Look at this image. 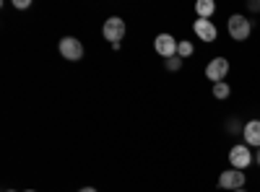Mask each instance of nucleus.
Segmentation results:
<instances>
[{
	"mask_svg": "<svg viewBox=\"0 0 260 192\" xmlns=\"http://www.w3.org/2000/svg\"><path fill=\"white\" fill-rule=\"evenodd\" d=\"M226 31L234 42H245L250 34H252V21L245 18L242 13H232L229 21H226Z\"/></svg>",
	"mask_w": 260,
	"mask_h": 192,
	"instance_id": "f257e3e1",
	"label": "nucleus"
},
{
	"mask_svg": "<svg viewBox=\"0 0 260 192\" xmlns=\"http://www.w3.org/2000/svg\"><path fill=\"white\" fill-rule=\"evenodd\" d=\"M125 21L120 16H110L104 21V26H102V36L110 42V45H122V36H125Z\"/></svg>",
	"mask_w": 260,
	"mask_h": 192,
	"instance_id": "f03ea898",
	"label": "nucleus"
},
{
	"mask_svg": "<svg viewBox=\"0 0 260 192\" xmlns=\"http://www.w3.org/2000/svg\"><path fill=\"white\" fill-rule=\"evenodd\" d=\"M245 184H247V177H245V172H240V169H226V172L219 177V187L229 189V192L245 189Z\"/></svg>",
	"mask_w": 260,
	"mask_h": 192,
	"instance_id": "7ed1b4c3",
	"label": "nucleus"
},
{
	"mask_svg": "<svg viewBox=\"0 0 260 192\" xmlns=\"http://www.w3.org/2000/svg\"><path fill=\"white\" fill-rule=\"evenodd\" d=\"M57 50H60V55H62L65 60H71V62H78V60L83 57V45H81L76 36H62L60 45H57Z\"/></svg>",
	"mask_w": 260,
	"mask_h": 192,
	"instance_id": "20e7f679",
	"label": "nucleus"
},
{
	"mask_svg": "<svg viewBox=\"0 0 260 192\" xmlns=\"http://www.w3.org/2000/svg\"><path fill=\"white\" fill-rule=\"evenodd\" d=\"M229 73V60L226 57H213L208 65H206V78L211 83H221Z\"/></svg>",
	"mask_w": 260,
	"mask_h": 192,
	"instance_id": "39448f33",
	"label": "nucleus"
},
{
	"mask_svg": "<svg viewBox=\"0 0 260 192\" xmlns=\"http://www.w3.org/2000/svg\"><path fill=\"white\" fill-rule=\"evenodd\" d=\"M229 164H232V169H240V172H245V169L252 164L250 145H234L232 151H229Z\"/></svg>",
	"mask_w": 260,
	"mask_h": 192,
	"instance_id": "423d86ee",
	"label": "nucleus"
},
{
	"mask_svg": "<svg viewBox=\"0 0 260 192\" xmlns=\"http://www.w3.org/2000/svg\"><path fill=\"white\" fill-rule=\"evenodd\" d=\"M177 45H180V42L172 36V34H159V36L154 39V50H156L164 60H169V57L177 55Z\"/></svg>",
	"mask_w": 260,
	"mask_h": 192,
	"instance_id": "0eeeda50",
	"label": "nucleus"
},
{
	"mask_svg": "<svg viewBox=\"0 0 260 192\" xmlns=\"http://www.w3.org/2000/svg\"><path fill=\"white\" fill-rule=\"evenodd\" d=\"M192 31H195V36L198 39H203L206 45H211V42H216V26H213V21H206V18H198L192 24Z\"/></svg>",
	"mask_w": 260,
	"mask_h": 192,
	"instance_id": "6e6552de",
	"label": "nucleus"
},
{
	"mask_svg": "<svg viewBox=\"0 0 260 192\" xmlns=\"http://www.w3.org/2000/svg\"><path fill=\"white\" fill-rule=\"evenodd\" d=\"M245 143L247 145H255V148H260V120H250V122H245Z\"/></svg>",
	"mask_w": 260,
	"mask_h": 192,
	"instance_id": "1a4fd4ad",
	"label": "nucleus"
},
{
	"mask_svg": "<svg viewBox=\"0 0 260 192\" xmlns=\"http://www.w3.org/2000/svg\"><path fill=\"white\" fill-rule=\"evenodd\" d=\"M195 13H198V18L208 21L216 13V3H213V0H198V3H195Z\"/></svg>",
	"mask_w": 260,
	"mask_h": 192,
	"instance_id": "9d476101",
	"label": "nucleus"
},
{
	"mask_svg": "<svg viewBox=\"0 0 260 192\" xmlns=\"http://www.w3.org/2000/svg\"><path fill=\"white\" fill-rule=\"evenodd\" d=\"M229 94H232V89H229V83H226V81H221V83H213V96L219 99V101L229 99Z\"/></svg>",
	"mask_w": 260,
	"mask_h": 192,
	"instance_id": "9b49d317",
	"label": "nucleus"
},
{
	"mask_svg": "<svg viewBox=\"0 0 260 192\" xmlns=\"http://www.w3.org/2000/svg\"><path fill=\"white\" fill-rule=\"evenodd\" d=\"M177 55L185 60V57H190V55H195V45L192 42H187V39H182L180 45H177Z\"/></svg>",
	"mask_w": 260,
	"mask_h": 192,
	"instance_id": "f8f14e48",
	"label": "nucleus"
},
{
	"mask_svg": "<svg viewBox=\"0 0 260 192\" xmlns=\"http://www.w3.org/2000/svg\"><path fill=\"white\" fill-rule=\"evenodd\" d=\"M226 133H229V135H237V133H245V127H242L240 117H229V120H226Z\"/></svg>",
	"mask_w": 260,
	"mask_h": 192,
	"instance_id": "ddd939ff",
	"label": "nucleus"
},
{
	"mask_svg": "<svg viewBox=\"0 0 260 192\" xmlns=\"http://www.w3.org/2000/svg\"><path fill=\"white\" fill-rule=\"evenodd\" d=\"M164 65H167V70H180V68H182V57H180V55H175V57L164 60Z\"/></svg>",
	"mask_w": 260,
	"mask_h": 192,
	"instance_id": "4468645a",
	"label": "nucleus"
},
{
	"mask_svg": "<svg viewBox=\"0 0 260 192\" xmlns=\"http://www.w3.org/2000/svg\"><path fill=\"white\" fill-rule=\"evenodd\" d=\"M247 11H252V13H260V0H250V3H247Z\"/></svg>",
	"mask_w": 260,
	"mask_h": 192,
	"instance_id": "2eb2a0df",
	"label": "nucleus"
},
{
	"mask_svg": "<svg viewBox=\"0 0 260 192\" xmlns=\"http://www.w3.org/2000/svg\"><path fill=\"white\" fill-rule=\"evenodd\" d=\"M13 6H16V8H21V11H26L31 3H29V0H13Z\"/></svg>",
	"mask_w": 260,
	"mask_h": 192,
	"instance_id": "dca6fc26",
	"label": "nucleus"
},
{
	"mask_svg": "<svg viewBox=\"0 0 260 192\" xmlns=\"http://www.w3.org/2000/svg\"><path fill=\"white\" fill-rule=\"evenodd\" d=\"M78 192H99V189H94V187H81Z\"/></svg>",
	"mask_w": 260,
	"mask_h": 192,
	"instance_id": "f3484780",
	"label": "nucleus"
},
{
	"mask_svg": "<svg viewBox=\"0 0 260 192\" xmlns=\"http://www.w3.org/2000/svg\"><path fill=\"white\" fill-rule=\"evenodd\" d=\"M255 161H257V166H260V148H257V153H255Z\"/></svg>",
	"mask_w": 260,
	"mask_h": 192,
	"instance_id": "a211bd4d",
	"label": "nucleus"
},
{
	"mask_svg": "<svg viewBox=\"0 0 260 192\" xmlns=\"http://www.w3.org/2000/svg\"><path fill=\"white\" fill-rule=\"evenodd\" d=\"M234 192H247V189H234Z\"/></svg>",
	"mask_w": 260,
	"mask_h": 192,
	"instance_id": "6ab92c4d",
	"label": "nucleus"
},
{
	"mask_svg": "<svg viewBox=\"0 0 260 192\" xmlns=\"http://www.w3.org/2000/svg\"><path fill=\"white\" fill-rule=\"evenodd\" d=\"M6 192H16V189H6Z\"/></svg>",
	"mask_w": 260,
	"mask_h": 192,
	"instance_id": "aec40b11",
	"label": "nucleus"
},
{
	"mask_svg": "<svg viewBox=\"0 0 260 192\" xmlns=\"http://www.w3.org/2000/svg\"><path fill=\"white\" fill-rule=\"evenodd\" d=\"M26 192H34V189H26Z\"/></svg>",
	"mask_w": 260,
	"mask_h": 192,
	"instance_id": "412c9836",
	"label": "nucleus"
}]
</instances>
